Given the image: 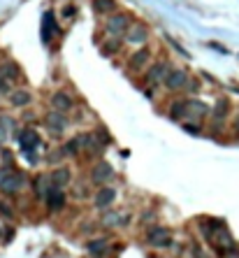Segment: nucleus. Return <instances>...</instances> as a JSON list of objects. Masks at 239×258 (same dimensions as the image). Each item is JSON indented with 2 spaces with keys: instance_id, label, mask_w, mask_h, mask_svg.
Masks as SVG:
<instances>
[{
  "instance_id": "f257e3e1",
  "label": "nucleus",
  "mask_w": 239,
  "mask_h": 258,
  "mask_svg": "<svg viewBox=\"0 0 239 258\" xmlns=\"http://www.w3.org/2000/svg\"><path fill=\"white\" fill-rule=\"evenodd\" d=\"M24 181H26V179H24L21 172H5V175L0 177V191L7 193V196H14V193L21 191Z\"/></svg>"
},
{
  "instance_id": "f03ea898",
  "label": "nucleus",
  "mask_w": 239,
  "mask_h": 258,
  "mask_svg": "<svg viewBox=\"0 0 239 258\" xmlns=\"http://www.w3.org/2000/svg\"><path fill=\"white\" fill-rule=\"evenodd\" d=\"M146 240H149L153 247L167 249L169 244H172V235H169L167 228H163V226H153V228H149V232H146Z\"/></svg>"
},
{
  "instance_id": "7ed1b4c3",
  "label": "nucleus",
  "mask_w": 239,
  "mask_h": 258,
  "mask_svg": "<svg viewBox=\"0 0 239 258\" xmlns=\"http://www.w3.org/2000/svg\"><path fill=\"white\" fill-rule=\"evenodd\" d=\"M169 91H179L188 86V75L186 70H179V68H169V72L165 75V81H163Z\"/></svg>"
},
{
  "instance_id": "20e7f679",
  "label": "nucleus",
  "mask_w": 239,
  "mask_h": 258,
  "mask_svg": "<svg viewBox=\"0 0 239 258\" xmlns=\"http://www.w3.org/2000/svg\"><path fill=\"white\" fill-rule=\"evenodd\" d=\"M107 33L109 35H123V33H128V28H130V19L125 17V14H114V17L107 19Z\"/></svg>"
},
{
  "instance_id": "39448f33",
  "label": "nucleus",
  "mask_w": 239,
  "mask_h": 258,
  "mask_svg": "<svg viewBox=\"0 0 239 258\" xmlns=\"http://www.w3.org/2000/svg\"><path fill=\"white\" fill-rule=\"evenodd\" d=\"M45 124H47V128H49V130L58 137V135L65 130V126H68L65 112H58V109H56V112H51V114H47L45 116Z\"/></svg>"
},
{
  "instance_id": "423d86ee",
  "label": "nucleus",
  "mask_w": 239,
  "mask_h": 258,
  "mask_svg": "<svg viewBox=\"0 0 239 258\" xmlns=\"http://www.w3.org/2000/svg\"><path fill=\"white\" fill-rule=\"evenodd\" d=\"M19 144L26 154H35V149L40 147V135L35 130H24V133H19Z\"/></svg>"
},
{
  "instance_id": "0eeeda50",
  "label": "nucleus",
  "mask_w": 239,
  "mask_h": 258,
  "mask_svg": "<svg viewBox=\"0 0 239 258\" xmlns=\"http://www.w3.org/2000/svg\"><path fill=\"white\" fill-rule=\"evenodd\" d=\"M112 177H114V170H112V165L105 163V160H100L96 168H93V172H91V179H93L96 184H105V181H109Z\"/></svg>"
},
{
  "instance_id": "6e6552de",
  "label": "nucleus",
  "mask_w": 239,
  "mask_h": 258,
  "mask_svg": "<svg viewBox=\"0 0 239 258\" xmlns=\"http://www.w3.org/2000/svg\"><path fill=\"white\" fill-rule=\"evenodd\" d=\"M125 40H128L130 45H144V42L149 40V30H146L142 24H135V26L128 28V33H125Z\"/></svg>"
},
{
  "instance_id": "1a4fd4ad",
  "label": "nucleus",
  "mask_w": 239,
  "mask_h": 258,
  "mask_svg": "<svg viewBox=\"0 0 239 258\" xmlns=\"http://www.w3.org/2000/svg\"><path fill=\"white\" fill-rule=\"evenodd\" d=\"M45 200H47V207L51 212H61L63 207H65V193H63V188H51Z\"/></svg>"
},
{
  "instance_id": "9d476101",
  "label": "nucleus",
  "mask_w": 239,
  "mask_h": 258,
  "mask_svg": "<svg viewBox=\"0 0 239 258\" xmlns=\"http://www.w3.org/2000/svg\"><path fill=\"white\" fill-rule=\"evenodd\" d=\"M114 200H116V188L105 186V188H100V191H97V196H96V207H97V209H107V207L112 205Z\"/></svg>"
},
{
  "instance_id": "9b49d317",
  "label": "nucleus",
  "mask_w": 239,
  "mask_h": 258,
  "mask_svg": "<svg viewBox=\"0 0 239 258\" xmlns=\"http://www.w3.org/2000/svg\"><path fill=\"white\" fill-rule=\"evenodd\" d=\"M169 72L167 63H156L149 72H146V81L149 84H158V81H165V75Z\"/></svg>"
},
{
  "instance_id": "f8f14e48",
  "label": "nucleus",
  "mask_w": 239,
  "mask_h": 258,
  "mask_svg": "<svg viewBox=\"0 0 239 258\" xmlns=\"http://www.w3.org/2000/svg\"><path fill=\"white\" fill-rule=\"evenodd\" d=\"M70 179H72L70 168H65V165H61V168H56V170L51 172V184H53L56 188L68 186V184H70Z\"/></svg>"
},
{
  "instance_id": "ddd939ff",
  "label": "nucleus",
  "mask_w": 239,
  "mask_h": 258,
  "mask_svg": "<svg viewBox=\"0 0 239 258\" xmlns=\"http://www.w3.org/2000/svg\"><path fill=\"white\" fill-rule=\"evenodd\" d=\"M228 112H230V103H228L225 98L216 100V105H214V112H212V119L216 121V124H221V121H225Z\"/></svg>"
},
{
  "instance_id": "4468645a",
  "label": "nucleus",
  "mask_w": 239,
  "mask_h": 258,
  "mask_svg": "<svg viewBox=\"0 0 239 258\" xmlns=\"http://www.w3.org/2000/svg\"><path fill=\"white\" fill-rule=\"evenodd\" d=\"M30 91L26 89H17V91H12V96H9V103H12V107H26L30 105Z\"/></svg>"
},
{
  "instance_id": "2eb2a0df",
  "label": "nucleus",
  "mask_w": 239,
  "mask_h": 258,
  "mask_svg": "<svg viewBox=\"0 0 239 258\" xmlns=\"http://www.w3.org/2000/svg\"><path fill=\"white\" fill-rule=\"evenodd\" d=\"M51 105L58 109V112H68L72 107V98L68 96V93H63V91H58V93H53L51 96Z\"/></svg>"
},
{
  "instance_id": "dca6fc26",
  "label": "nucleus",
  "mask_w": 239,
  "mask_h": 258,
  "mask_svg": "<svg viewBox=\"0 0 239 258\" xmlns=\"http://www.w3.org/2000/svg\"><path fill=\"white\" fill-rule=\"evenodd\" d=\"M149 58H151V52L146 47H142V49H137V52L130 56V68H135V70H137V68H144Z\"/></svg>"
},
{
  "instance_id": "f3484780",
  "label": "nucleus",
  "mask_w": 239,
  "mask_h": 258,
  "mask_svg": "<svg viewBox=\"0 0 239 258\" xmlns=\"http://www.w3.org/2000/svg\"><path fill=\"white\" fill-rule=\"evenodd\" d=\"M209 112V107L200 103V100H188V116L191 119H202L204 114Z\"/></svg>"
},
{
  "instance_id": "a211bd4d",
  "label": "nucleus",
  "mask_w": 239,
  "mask_h": 258,
  "mask_svg": "<svg viewBox=\"0 0 239 258\" xmlns=\"http://www.w3.org/2000/svg\"><path fill=\"white\" fill-rule=\"evenodd\" d=\"M169 116H172V119H184V116H188V100L174 103V105L169 107Z\"/></svg>"
},
{
  "instance_id": "6ab92c4d",
  "label": "nucleus",
  "mask_w": 239,
  "mask_h": 258,
  "mask_svg": "<svg viewBox=\"0 0 239 258\" xmlns=\"http://www.w3.org/2000/svg\"><path fill=\"white\" fill-rule=\"evenodd\" d=\"M89 251H91V256H105V251H107V240H93L89 242Z\"/></svg>"
},
{
  "instance_id": "aec40b11",
  "label": "nucleus",
  "mask_w": 239,
  "mask_h": 258,
  "mask_svg": "<svg viewBox=\"0 0 239 258\" xmlns=\"http://www.w3.org/2000/svg\"><path fill=\"white\" fill-rule=\"evenodd\" d=\"M93 7L100 14H107V12H114L116 9V0H93Z\"/></svg>"
},
{
  "instance_id": "412c9836",
  "label": "nucleus",
  "mask_w": 239,
  "mask_h": 258,
  "mask_svg": "<svg viewBox=\"0 0 239 258\" xmlns=\"http://www.w3.org/2000/svg\"><path fill=\"white\" fill-rule=\"evenodd\" d=\"M0 72H2V77H5V79H9V81L17 79V77H19V68L14 65V63H9V61L5 63L2 68H0Z\"/></svg>"
},
{
  "instance_id": "4be33fe9",
  "label": "nucleus",
  "mask_w": 239,
  "mask_h": 258,
  "mask_svg": "<svg viewBox=\"0 0 239 258\" xmlns=\"http://www.w3.org/2000/svg\"><path fill=\"white\" fill-rule=\"evenodd\" d=\"M128 221V216H123V214H107L105 216V226H123V223Z\"/></svg>"
},
{
  "instance_id": "5701e85b",
  "label": "nucleus",
  "mask_w": 239,
  "mask_h": 258,
  "mask_svg": "<svg viewBox=\"0 0 239 258\" xmlns=\"http://www.w3.org/2000/svg\"><path fill=\"white\" fill-rule=\"evenodd\" d=\"M9 130H12V119L2 114V116H0V140H2V137H5Z\"/></svg>"
},
{
  "instance_id": "b1692460",
  "label": "nucleus",
  "mask_w": 239,
  "mask_h": 258,
  "mask_svg": "<svg viewBox=\"0 0 239 258\" xmlns=\"http://www.w3.org/2000/svg\"><path fill=\"white\" fill-rule=\"evenodd\" d=\"M119 49H121V42H119V37L109 40V45L102 47V52H105V53H114V52H119Z\"/></svg>"
},
{
  "instance_id": "393cba45",
  "label": "nucleus",
  "mask_w": 239,
  "mask_h": 258,
  "mask_svg": "<svg viewBox=\"0 0 239 258\" xmlns=\"http://www.w3.org/2000/svg\"><path fill=\"white\" fill-rule=\"evenodd\" d=\"M63 156H68V154H65V149H56V152H51L49 160H51V163H58V160H61Z\"/></svg>"
},
{
  "instance_id": "a878e982",
  "label": "nucleus",
  "mask_w": 239,
  "mask_h": 258,
  "mask_svg": "<svg viewBox=\"0 0 239 258\" xmlns=\"http://www.w3.org/2000/svg\"><path fill=\"white\" fill-rule=\"evenodd\" d=\"M186 130H188V133H197L200 128H197V126H191V124H188V126H186Z\"/></svg>"
},
{
  "instance_id": "bb28decb",
  "label": "nucleus",
  "mask_w": 239,
  "mask_h": 258,
  "mask_svg": "<svg viewBox=\"0 0 239 258\" xmlns=\"http://www.w3.org/2000/svg\"><path fill=\"white\" fill-rule=\"evenodd\" d=\"M235 133L239 135V116H237V119H235Z\"/></svg>"
}]
</instances>
